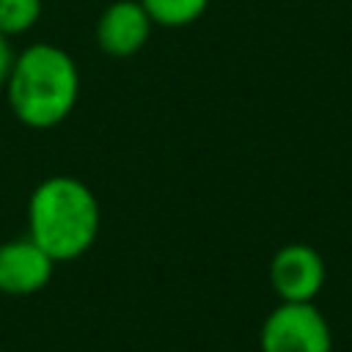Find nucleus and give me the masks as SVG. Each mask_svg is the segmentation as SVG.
Wrapping results in <instances>:
<instances>
[{
  "instance_id": "f257e3e1",
  "label": "nucleus",
  "mask_w": 352,
  "mask_h": 352,
  "mask_svg": "<svg viewBox=\"0 0 352 352\" xmlns=\"http://www.w3.org/2000/svg\"><path fill=\"white\" fill-rule=\"evenodd\" d=\"M6 85L14 116L25 126L50 129L74 110L80 72L72 55L60 47L30 44L14 58Z\"/></svg>"
},
{
  "instance_id": "f03ea898",
  "label": "nucleus",
  "mask_w": 352,
  "mask_h": 352,
  "mask_svg": "<svg viewBox=\"0 0 352 352\" xmlns=\"http://www.w3.org/2000/svg\"><path fill=\"white\" fill-rule=\"evenodd\" d=\"M30 239L52 258H80L99 234V201L74 176L44 179L28 204Z\"/></svg>"
},
{
  "instance_id": "7ed1b4c3",
  "label": "nucleus",
  "mask_w": 352,
  "mask_h": 352,
  "mask_svg": "<svg viewBox=\"0 0 352 352\" xmlns=\"http://www.w3.org/2000/svg\"><path fill=\"white\" fill-rule=\"evenodd\" d=\"M327 319L314 302H280L261 324V352H330Z\"/></svg>"
},
{
  "instance_id": "20e7f679",
  "label": "nucleus",
  "mask_w": 352,
  "mask_h": 352,
  "mask_svg": "<svg viewBox=\"0 0 352 352\" xmlns=\"http://www.w3.org/2000/svg\"><path fill=\"white\" fill-rule=\"evenodd\" d=\"M270 280L283 302H311L324 286V261L311 245H286L270 264Z\"/></svg>"
},
{
  "instance_id": "39448f33",
  "label": "nucleus",
  "mask_w": 352,
  "mask_h": 352,
  "mask_svg": "<svg viewBox=\"0 0 352 352\" xmlns=\"http://www.w3.org/2000/svg\"><path fill=\"white\" fill-rule=\"evenodd\" d=\"M151 33V16L140 0H116L110 3L96 22V41L113 58L135 55Z\"/></svg>"
},
{
  "instance_id": "423d86ee",
  "label": "nucleus",
  "mask_w": 352,
  "mask_h": 352,
  "mask_svg": "<svg viewBox=\"0 0 352 352\" xmlns=\"http://www.w3.org/2000/svg\"><path fill=\"white\" fill-rule=\"evenodd\" d=\"M52 258L28 236L0 245V292L33 294L52 278Z\"/></svg>"
},
{
  "instance_id": "0eeeda50",
  "label": "nucleus",
  "mask_w": 352,
  "mask_h": 352,
  "mask_svg": "<svg viewBox=\"0 0 352 352\" xmlns=\"http://www.w3.org/2000/svg\"><path fill=\"white\" fill-rule=\"evenodd\" d=\"M140 6L151 16V22L165 28H182L195 22L206 11L209 0H140Z\"/></svg>"
},
{
  "instance_id": "6e6552de",
  "label": "nucleus",
  "mask_w": 352,
  "mask_h": 352,
  "mask_svg": "<svg viewBox=\"0 0 352 352\" xmlns=\"http://www.w3.org/2000/svg\"><path fill=\"white\" fill-rule=\"evenodd\" d=\"M41 16V0H0V33L19 36Z\"/></svg>"
},
{
  "instance_id": "1a4fd4ad",
  "label": "nucleus",
  "mask_w": 352,
  "mask_h": 352,
  "mask_svg": "<svg viewBox=\"0 0 352 352\" xmlns=\"http://www.w3.org/2000/svg\"><path fill=\"white\" fill-rule=\"evenodd\" d=\"M14 52H11V44H8V36L0 33V85L8 80L11 74V66H14Z\"/></svg>"
}]
</instances>
